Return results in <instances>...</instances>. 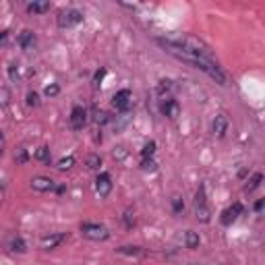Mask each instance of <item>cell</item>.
I'll use <instances>...</instances> for the list:
<instances>
[{"label":"cell","instance_id":"1","mask_svg":"<svg viewBox=\"0 0 265 265\" xmlns=\"http://www.w3.org/2000/svg\"><path fill=\"white\" fill-rule=\"evenodd\" d=\"M155 42L164 48V52L172 54L174 58L203 70V73L209 79H214L218 85H228V75L224 73V68L216 60L214 52H211V48L203 40L195 38V35H183V38H176V40L174 38H166V40L157 38Z\"/></svg>","mask_w":265,"mask_h":265},{"label":"cell","instance_id":"2","mask_svg":"<svg viewBox=\"0 0 265 265\" xmlns=\"http://www.w3.org/2000/svg\"><path fill=\"white\" fill-rule=\"evenodd\" d=\"M81 234L87 240H94V242L108 240L110 238V230L104 224H98V222H83L81 224Z\"/></svg>","mask_w":265,"mask_h":265},{"label":"cell","instance_id":"3","mask_svg":"<svg viewBox=\"0 0 265 265\" xmlns=\"http://www.w3.org/2000/svg\"><path fill=\"white\" fill-rule=\"evenodd\" d=\"M60 29H70V27H77L79 23H83V13L77 9H64L58 13V19H56Z\"/></svg>","mask_w":265,"mask_h":265},{"label":"cell","instance_id":"4","mask_svg":"<svg viewBox=\"0 0 265 265\" xmlns=\"http://www.w3.org/2000/svg\"><path fill=\"white\" fill-rule=\"evenodd\" d=\"M195 214H197V220L207 224L211 220V211L207 207V195H205V185H201L197 189V195H195Z\"/></svg>","mask_w":265,"mask_h":265},{"label":"cell","instance_id":"5","mask_svg":"<svg viewBox=\"0 0 265 265\" xmlns=\"http://www.w3.org/2000/svg\"><path fill=\"white\" fill-rule=\"evenodd\" d=\"M228 129H230V118H228L226 112H218L214 122H211V133H214V137H218V139H224Z\"/></svg>","mask_w":265,"mask_h":265},{"label":"cell","instance_id":"6","mask_svg":"<svg viewBox=\"0 0 265 265\" xmlns=\"http://www.w3.org/2000/svg\"><path fill=\"white\" fill-rule=\"evenodd\" d=\"M68 125L73 131H83V127L87 125V110L83 106H73L70 116H68Z\"/></svg>","mask_w":265,"mask_h":265},{"label":"cell","instance_id":"7","mask_svg":"<svg viewBox=\"0 0 265 265\" xmlns=\"http://www.w3.org/2000/svg\"><path fill=\"white\" fill-rule=\"evenodd\" d=\"M112 106H114L118 112H129L131 106H133V94H131V90H120V92H116L114 98H112Z\"/></svg>","mask_w":265,"mask_h":265},{"label":"cell","instance_id":"8","mask_svg":"<svg viewBox=\"0 0 265 265\" xmlns=\"http://www.w3.org/2000/svg\"><path fill=\"white\" fill-rule=\"evenodd\" d=\"M66 238H68L66 232H52V234H46V236L40 238V246H42L44 251H54V249H58V246H60Z\"/></svg>","mask_w":265,"mask_h":265},{"label":"cell","instance_id":"9","mask_svg":"<svg viewBox=\"0 0 265 265\" xmlns=\"http://www.w3.org/2000/svg\"><path fill=\"white\" fill-rule=\"evenodd\" d=\"M96 193L102 197V199H106L112 193V179H110V174L108 172H100L98 176H96Z\"/></svg>","mask_w":265,"mask_h":265},{"label":"cell","instance_id":"10","mask_svg":"<svg viewBox=\"0 0 265 265\" xmlns=\"http://www.w3.org/2000/svg\"><path fill=\"white\" fill-rule=\"evenodd\" d=\"M244 211V207H242V203L240 201H236L232 207H228V209H224L222 211V216H220V222L224 224V226H232L236 220H238V216Z\"/></svg>","mask_w":265,"mask_h":265},{"label":"cell","instance_id":"11","mask_svg":"<svg viewBox=\"0 0 265 265\" xmlns=\"http://www.w3.org/2000/svg\"><path fill=\"white\" fill-rule=\"evenodd\" d=\"M160 112H162L166 118L174 120V118H179V114H181V104L176 102L174 98H166V100L160 104Z\"/></svg>","mask_w":265,"mask_h":265},{"label":"cell","instance_id":"12","mask_svg":"<svg viewBox=\"0 0 265 265\" xmlns=\"http://www.w3.org/2000/svg\"><path fill=\"white\" fill-rule=\"evenodd\" d=\"M31 189L38 193H50L56 189V183L48 176H35V179H31Z\"/></svg>","mask_w":265,"mask_h":265},{"label":"cell","instance_id":"13","mask_svg":"<svg viewBox=\"0 0 265 265\" xmlns=\"http://www.w3.org/2000/svg\"><path fill=\"white\" fill-rule=\"evenodd\" d=\"M17 44L21 46V50H33L35 48V44H38V38H35V33L33 31H29V29H23L21 33H19V38H17Z\"/></svg>","mask_w":265,"mask_h":265},{"label":"cell","instance_id":"14","mask_svg":"<svg viewBox=\"0 0 265 265\" xmlns=\"http://www.w3.org/2000/svg\"><path fill=\"white\" fill-rule=\"evenodd\" d=\"M116 253H118V255H125V257H133V259H141V257H145V255H147L145 249H141V246H131V244H127V246H118Z\"/></svg>","mask_w":265,"mask_h":265},{"label":"cell","instance_id":"15","mask_svg":"<svg viewBox=\"0 0 265 265\" xmlns=\"http://www.w3.org/2000/svg\"><path fill=\"white\" fill-rule=\"evenodd\" d=\"M199 244H201V238H199L197 232H193V230L185 232V246H187V249L195 251V249H199Z\"/></svg>","mask_w":265,"mask_h":265},{"label":"cell","instance_id":"16","mask_svg":"<svg viewBox=\"0 0 265 265\" xmlns=\"http://www.w3.org/2000/svg\"><path fill=\"white\" fill-rule=\"evenodd\" d=\"M50 9H52V5L46 3V0H44V3H29V5H27V13H29V15H44V13H48Z\"/></svg>","mask_w":265,"mask_h":265},{"label":"cell","instance_id":"17","mask_svg":"<svg viewBox=\"0 0 265 265\" xmlns=\"http://www.w3.org/2000/svg\"><path fill=\"white\" fill-rule=\"evenodd\" d=\"M9 246H11L13 253H25V251H27V242H25L23 236H13Z\"/></svg>","mask_w":265,"mask_h":265},{"label":"cell","instance_id":"18","mask_svg":"<svg viewBox=\"0 0 265 265\" xmlns=\"http://www.w3.org/2000/svg\"><path fill=\"white\" fill-rule=\"evenodd\" d=\"M33 157H35L38 162L48 164V162H50V147H48V145H40L38 149L33 151Z\"/></svg>","mask_w":265,"mask_h":265},{"label":"cell","instance_id":"19","mask_svg":"<svg viewBox=\"0 0 265 265\" xmlns=\"http://www.w3.org/2000/svg\"><path fill=\"white\" fill-rule=\"evenodd\" d=\"M261 181H263V174H261V172H255V174H253V179L244 185V191H246V193H253V191L261 185Z\"/></svg>","mask_w":265,"mask_h":265},{"label":"cell","instance_id":"20","mask_svg":"<svg viewBox=\"0 0 265 265\" xmlns=\"http://www.w3.org/2000/svg\"><path fill=\"white\" fill-rule=\"evenodd\" d=\"M85 164H87V168H90V170H100L102 157L98 153H90V155H87V160H85Z\"/></svg>","mask_w":265,"mask_h":265},{"label":"cell","instance_id":"21","mask_svg":"<svg viewBox=\"0 0 265 265\" xmlns=\"http://www.w3.org/2000/svg\"><path fill=\"white\" fill-rule=\"evenodd\" d=\"M75 162H77V160H75V155H66V157H62V160H58L56 168L64 172V170H70V168H73V166H75Z\"/></svg>","mask_w":265,"mask_h":265},{"label":"cell","instance_id":"22","mask_svg":"<svg viewBox=\"0 0 265 265\" xmlns=\"http://www.w3.org/2000/svg\"><path fill=\"white\" fill-rule=\"evenodd\" d=\"M172 211H174L176 216H181L183 211H185V201H183L181 195H174V197H172Z\"/></svg>","mask_w":265,"mask_h":265},{"label":"cell","instance_id":"23","mask_svg":"<svg viewBox=\"0 0 265 265\" xmlns=\"http://www.w3.org/2000/svg\"><path fill=\"white\" fill-rule=\"evenodd\" d=\"M155 141H147V143L143 145V149H141V157H153L155 153Z\"/></svg>","mask_w":265,"mask_h":265},{"label":"cell","instance_id":"24","mask_svg":"<svg viewBox=\"0 0 265 265\" xmlns=\"http://www.w3.org/2000/svg\"><path fill=\"white\" fill-rule=\"evenodd\" d=\"M58 94H60V85H58V83L46 85V90H44V96H46V98H56Z\"/></svg>","mask_w":265,"mask_h":265},{"label":"cell","instance_id":"25","mask_svg":"<svg viewBox=\"0 0 265 265\" xmlns=\"http://www.w3.org/2000/svg\"><path fill=\"white\" fill-rule=\"evenodd\" d=\"M172 81L170 79H162L160 83H157V94L160 96H164V94H168V92H172Z\"/></svg>","mask_w":265,"mask_h":265},{"label":"cell","instance_id":"26","mask_svg":"<svg viewBox=\"0 0 265 265\" xmlns=\"http://www.w3.org/2000/svg\"><path fill=\"white\" fill-rule=\"evenodd\" d=\"M27 106H29V108H38V106H40V96L35 92L27 94Z\"/></svg>","mask_w":265,"mask_h":265},{"label":"cell","instance_id":"27","mask_svg":"<svg viewBox=\"0 0 265 265\" xmlns=\"http://www.w3.org/2000/svg\"><path fill=\"white\" fill-rule=\"evenodd\" d=\"M155 168H157V164L153 157H143V160H141V170H155Z\"/></svg>","mask_w":265,"mask_h":265},{"label":"cell","instance_id":"28","mask_svg":"<svg viewBox=\"0 0 265 265\" xmlns=\"http://www.w3.org/2000/svg\"><path fill=\"white\" fill-rule=\"evenodd\" d=\"M15 162H17V164H25V162H27V149H25V147H19V149H17Z\"/></svg>","mask_w":265,"mask_h":265},{"label":"cell","instance_id":"29","mask_svg":"<svg viewBox=\"0 0 265 265\" xmlns=\"http://www.w3.org/2000/svg\"><path fill=\"white\" fill-rule=\"evenodd\" d=\"M106 73H108V70H106V68H100L98 73H96V77H94V83H96V85H102V81H104Z\"/></svg>","mask_w":265,"mask_h":265},{"label":"cell","instance_id":"30","mask_svg":"<svg viewBox=\"0 0 265 265\" xmlns=\"http://www.w3.org/2000/svg\"><path fill=\"white\" fill-rule=\"evenodd\" d=\"M108 120H110V116L106 114V112H98V114H96V122H98V125H106Z\"/></svg>","mask_w":265,"mask_h":265},{"label":"cell","instance_id":"31","mask_svg":"<svg viewBox=\"0 0 265 265\" xmlns=\"http://www.w3.org/2000/svg\"><path fill=\"white\" fill-rule=\"evenodd\" d=\"M9 75H11V81H17V79H19V73H17V64H15V62L9 66Z\"/></svg>","mask_w":265,"mask_h":265},{"label":"cell","instance_id":"32","mask_svg":"<svg viewBox=\"0 0 265 265\" xmlns=\"http://www.w3.org/2000/svg\"><path fill=\"white\" fill-rule=\"evenodd\" d=\"M114 157H118V160H125V157H127L125 147H116V149H114Z\"/></svg>","mask_w":265,"mask_h":265},{"label":"cell","instance_id":"33","mask_svg":"<svg viewBox=\"0 0 265 265\" xmlns=\"http://www.w3.org/2000/svg\"><path fill=\"white\" fill-rule=\"evenodd\" d=\"M9 40V31H0V46H5Z\"/></svg>","mask_w":265,"mask_h":265},{"label":"cell","instance_id":"34","mask_svg":"<svg viewBox=\"0 0 265 265\" xmlns=\"http://www.w3.org/2000/svg\"><path fill=\"white\" fill-rule=\"evenodd\" d=\"M263 209V199H259L257 203H255V211H257V214H259V211Z\"/></svg>","mask_w":265,"mask_h":265},{"label":"cell","instance_id":"35","mask_svg":"<svg viewBox=\"0 0 265 265\" xmlns=\"http://www.w3.org/2000/svg\"><path fill=\"white\" fill-rule=\"evenodd\" d=\"M3 147H5V139H3V137H0V155H3V151H5Z\"/></svg>","mask_w":265,"mask_h":265},{"label":"cell","instance_id":"36","mask_svg":"<svg viewBox=\"0 0 265 265\" xmlns=\"http://www.w3.org/2000/svg\"><path fill=\"white\" fill-rule=\"evenodd\" d=\"M191 265H199V263H191Z\"/></svg>","mask_w":265,"mask_h":265},{"label":"cell","instance_id":"37","mask_svg":"<svg viewBox=\"0 0 265 265\" xmlns=\"http://www.w3.org/2000/svg\"><path fill=\"white\" fill-rule=\"evenodd\" d=\"M0 189H3V185H0Z\"/></svg>","mask_w":265,"mask_h":265},{"label":"cell","instance_id":"38","mask_svg":"<svg viewBox=\"0 0 265 265\" xmlns=\"http://www.w3.org/2000/svg\"><path fill=\"white\" fill-rule=\"evenodd\" d=\"M0 137H3V133H0Z\"/></svg>","mask_w":265,"mask_h":265}]
</instances>
